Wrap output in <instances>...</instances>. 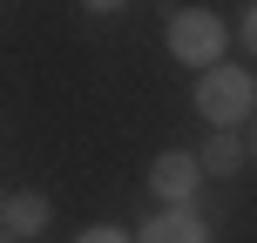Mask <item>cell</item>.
<instances>
[{"mask_svg":"<svg viewBox=\"0 0 257 243\" xmlns=\"http://www.w3.org/2000/svg\"><path fill=\"white\" fill-rule=\"evenodd\" d=\"M75 243H136V236H128V230H115V223H95V230H81Z\"/></svg>","mask_w":257,"mask_h":243,"instance_id":"7","label":"cell"},{"mask_svg":"<svg viewBox=\"0 0 257 243\" xmlns=\"http://www.w3.org/2000/svg\"><path fill=\"white\" fill-rule=\"evenodd\" d=\"M237 34H244V48L257 54V0H250V7H244V27H237Z\"/></svg>","mask_w":257,"mask_h":243,"instance_id":"8","label":"cell"},{"mask_svg":"<svg viewBox=\"0 0 257 243\" xmlns=\"http://www.w3.org/2000/svg\"><path fill=\"white\" fill-rule=\"evenodd\" d=\"M223 48H230V27L217 21L210 7H176L169 14V54H176L183 68H223Z\"/></svg>","mask_w":257,"mask_h":243,"instance_id":"2","label":"cell"},{"mask_svg":"<svg viewBox=\"0 0 257 243\" xmlns=\"http://www.w3.org/2000/svg\"><path fill=\"white\" fill-rule=\"evenodd\" d=\"M250 162V142L244 135H210L203 142V176H237Z\"/></svg>","mask_w":257,"mask_h":243,"instance_id":"6","label":"cell"},{"mask_svg":"<svg viewBox=\"0 0 257 243\" xmlns=\"http://www.w3.org/2000/svg\"><path fill=\"white\" fill-rule=\"evenodd\" d=\"M149 189L163 196V209H190V196L203 189V155L196 149H163L149 162Z\"/></svg>","mask_w":257,"mask_h":243,"instance_id":"3","label":"cell"},{"mask_svg":"<svg viewBox=\"0 0 257 243\" xmlns=\"http://www.w3.org/2000/svg\"><path fill=\"white\" fill-rule=\"evenodd\" d=\"M196 115L217 135H237L257 115V75L250 68H210V75H196Z\"/></svg>","mask_w":257,"mask_h":243,"instance_id":"1","label":"cell"},{"mask_svg":"<svg viewBox=\"0 0 257 243\" xmlns=\"http://www.w3.org/2000/svg\"><path fill=\"white\" fill-rule=\"evenodd\" d=\"M136 243H210V223L196 216V209H156Z\"/></svg>","mask_w":257,"mask_h":243,"instance_id":"5","label":"cell"},{"mask_svg":"<svg viewBox=\"0 0 257 243\" xmlns=\"http://www.w3.org/2000/svg\"><path fill=\"white\" fill-rule=\"evenodd\" d=\"M244 142H250V162H257V122H250V135H244Z\"/></svg>","mask_w":257,"mask_h":243,"instance_id":"9","label":"cell"},{"mask_svg":"<svg viewBox=\"0 0 257 243\" xmlns=\"http://www.w3.org/2000/svg\"><path fill=\"white\" fill-rule=\"evenodd\" d=\"M54 223V203L41 189H7V203H0V230H7V243H27V236H41Z\"/></svg>","mask_w":257,"mask_h":243,"instance_id":"4","label":"cell"}]
</instances>
